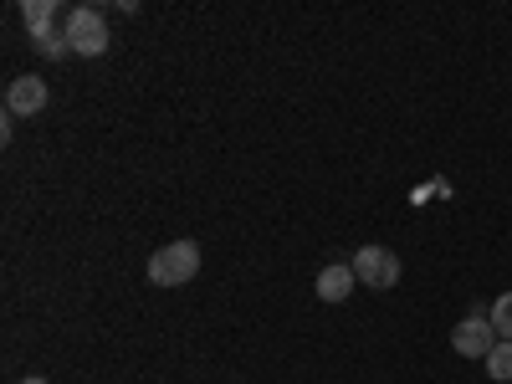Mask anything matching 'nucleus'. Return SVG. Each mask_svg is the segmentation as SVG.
Wrapping results in <instances>:
<instances>
[{"label": "nucleus", "instance_id": "f257e3e1", "mask_svg": "<svg viewBox=\"0 0 512 384\" xmlns=\"http://www.w3.org/2000/svg\"><path fill=\"white\" fill-rule=\"evenodd\" d=\"M200 272V246L195 241H169L149 256V282L154 287H185Z\"/></svg>", "mask_w": 512, "mask_h": 384}, {"label": "nucleus", "instance_id": "f03ea898", "mask_svg": "<svg viewBox=\"0 0 512 384\" xmlns=\"http://www.w3.org/2000/svg\"><path fill=\"white\" fill-rule=\"evenodd\" d=\"M108 41H113V36H108V21H103L98 6L67 11V47H72V57H103Z\"/></svg>", "mask_w": 512, "mask_h": 384}, {"label": "nucleus", "instance_id": "7ed1b4c3", "mask_svg": "<svg viewBox=\"0 0 512 384\" xmlns=\"http://www.w3.org/2000/svg\"><path fill=\"white\" fill-rule=\"evenodd\" d=\"M349 267H354L359 287H374V292L400 287V256H395L390 246H359Z\"/></svg>", "mask_w": 512, "mask_h": 384}, {"label": "nucleus", "instance_id": "20e7f679", "mask_svg": "<svg viewBox=\"0 0 512 384\" xmlns=\"http://www.w3.org/2000/svg\"><path fill=\"white\" fill-rule=\"evenodd\" d=\"M502 344L497 338V328H492V318H477V313H466L456 328H451V349L461 354V359H487L492 349Z\"/></svg>", "mask_w": 512, "mask_h": 384}, {"label": "nucleus", "instance_id": "39448f33", "mask_svg": "<svg viewBox=\"0 0 512 384\" xmlns=\"http://www.w3.org/2000/svg\"><path fill=\"white\" fill-rule=\"evenodd\" d=\"M47 82H41L36 72H26V77H11V88H6V113L11 118H36L41 108H47Z\"/></svg>", "mask_w": 512, "mask_h": 384}, {"label": "nucleus", "instance_id": "423d86ee", "mask_svg": "<svg viewBox=\"0 0 512 384\" xmlns=\"http://www.w3.org/2000/svg\"><path fill=\"white\" fill-rule=\"evenodd\" d=\"M354 287H359V277H354L349 262H328V267L318 272V303H344Z\"/></svg>", "mask_w": 512, "mask_h": 384}, {"label": "nucleus", "instance_id": "0eeeda50", "mask_svg": "<svg viewBox=\"0 0 512 384\" xmlns=\"http://www.w3.org/2000/svg\"><path fill=\"white\" fill-rule=\"evenodd\" d=\"M21 21H26L31 41H36V36L57 31V26H62L67 16H62V6H57V0H21Z\"/></svg>", "mask_w": 512, "mask_h": 384}, {"label": "nucleus", "instance_id": "6e6552de", "mask_svg": "<svg viewBox=\"0 0 512 384\" xmlns=\"http://www.w3.org/2000/svg\"><path fill=\"white\" fill-rule=\"evenodd\" d=\"M31 47L41 52V57H52V62H62V57H72V47H67V21L57 26V31H47V36H36Z\"/></svg>", "mask_w": 512, "mask_h": 384}, {"label": "nucleus", "instance_id": "1a4fd4ad", "mask_svg": "<svg viewBox=\"0 0 512 384\" xmlns=\"http://www.w3.org/2000/svg\"><path fill=\"white\" fill-rule=\"evenodd\" d=\"M487 364V379H497V384H512V344H507V338H502V344L482 359Z\"/></svg>", "mask_w": 512, "mask_h": 384}, {"label": "nucleus", "instance_id": "9d476101", "mask_svg": "<svg viewBox=\"0 0 512 384\" xmlns=\"http://www.w3.org/2000/svg\"><path fill=\"white\" fill-rule=\"evenodd\" d=\"M492 328H497V338H507V344H512V292H502L497 297V303H492Z\"/></svg>", "mask_w": 512, "mask_h": 384}, {"label": "nucleus", "instance_id": "9b49d317", "mask_svg": "<svg viewBox=\"0 0 512 384\" xmlns=\"http://www.w3.org/2000/svg\"><path fill=\"white\" fill-rule=\"evenodd\" d=\"M21 384H52V379H41V374H26V379H21Z\"/></svg>", "mask_w": 512, "mask_h": 384}]
</instances>
